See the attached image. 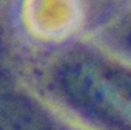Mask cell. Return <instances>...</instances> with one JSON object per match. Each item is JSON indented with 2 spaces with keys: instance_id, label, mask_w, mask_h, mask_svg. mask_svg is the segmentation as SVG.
Masks as SVG:
<instances>
[{
  "instance_id": "cell-3",
  "label": "cell",
  "mask_w": 131,
  "mask_h": 130,
  "mask_svg": "<svg viewBox=\"0 0 131 130\" xmlns=\"http://www.w3.org/2000/svg\"><path fill=\"white\" fill-rule=\"evenodd\" d=\"M103 73L117 93L131 105V71L122 67H110L103 68Z\"/></svg>"
},
{
  "instance_id": "cell-1",
  "label": "cell",
  "mask_w": 131,
  "mask_h": 130,
  "mask_svg": "<svg viewBox=\"0 0 131 130\" xmlns=\"http://www.w3.org/2000/svg\"><path fill=\"white\" fill-rule=\"evenodd\" d=\"M59 87L77 112L110 130H131V105L110 84L103 70L71 62L59 73Z\"/></svg>"
},
{
  "instance_id": "cell-2",
  "label": "cell",
  "mask_w": 131,
  "mask_h": 130,
  "mask_svg": "<svg viewBox=\"0 0 131 130\" xmlns=\"http://www.w3.org/2000/svg\"><path fill=\"white\" fill-rule=\"evenodd\" d=\"M0 130H51L45 112L20 95L0 98Z\"/></svg>"
},
{
  "instance_id": "cell-4",
  "label": "cell",
  "mask_w": 131,
  "mask_h": 130,
  "mask_svg": "<svg viewBox=\"0 0 131 130\" xmlns=\"http://www.w3.org/2000/svg\"><path fill=\"white\" fill-rule=\"evenodd\" d=\"M129 47H131V34H129Z\"/></svg>"
}]
</instances>
